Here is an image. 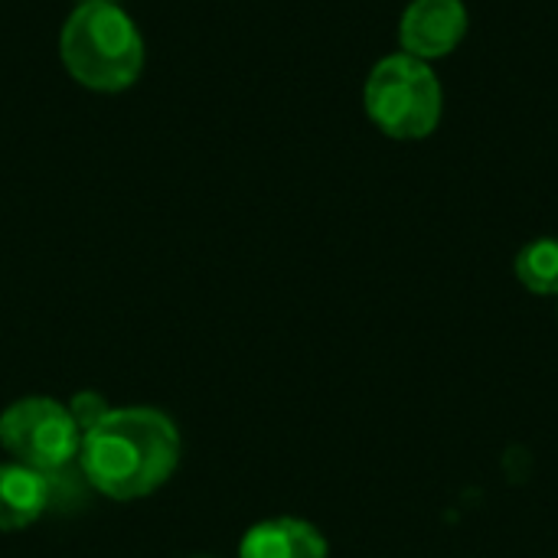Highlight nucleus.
<instances>
[{"mask_svg": "<svg viewBox=\"0 0 558 558\" xmlns=\"http://www.w3.org/2000/svg\"><path fill=\"white\" fill-rule=\"evenodd\" d=\"M180 464L177 425L144 405L108 409V415L82 435V477L108 500H137L170 481Z\"/></svg>", "mask_w": 558, "mask_h": 558, "instance_id": "f257e3e1", "label": "nucleus"}, {"mask_svg": "<svg viewBox=\"0 0 558 558\" xmlns=\"http://www.w3.org/2000/svg\"><path fill=\"white\" fill-rule=\"evenodd\" d=\"M69 75L92 92H121L144 69V39L137 23L111 0L78 3L59 36Z\"/></svg>", "mask_w": 558, "mask_h": 558, "instance_id": "f03ea898", "label": "nucleus"}, {"mask_svg": "<svg viewBox=\"0 0 558 558\" xmlns=\"http://www.w3.org/2000/svg\"><path fill=\"white\" fill-rule=\"evenodd\" d=\"M366 114L369 121L399 141L428 137L441 121V82L425 59L409 52L386 56L366 78Z\"/></svg>", "mask_w": 558, "mask_h": 558, "instance_id": "7ed1b4c3", "label": "nucleus"}, {"mask_svg": "<svg viewBox=\"0 0 558 558\" xmlns=\"http://www.w3.org/2000/svg\"><path fill=\"white\" fill-rule=\"evenodd\" d=\"M0 445L16 464L56 474L78 458L82 432L69 405L46 396H29L3 409Z\"/></svg>", "mask_w": 558, "mask_h": 558, "instance_id": "20e7f679", "label": "nucleus"}, {"mask_svg": "<svg viewBox=\"0 0 558 558\" xmlns=\"http://www.w3.org/2000/svg\"><path fill=\"white\" fill-rule=\"evenodd\" d=\"M468 33V7L461 0H412L399 23L402 52L415 59H441Z\"/></svg>", "mask_w": 558, "mask_h": 558, "instance_id": "39448f33", "label": "nucleus"}, {"mask_svg": "<svg viewBox=\"0 0 558 558\" xmlns=\"http://www.w3.org/2000/svg\"><path fill=\"white\" fill-rule=\"evenodd\" d=\"M52 504V474L0 464V533H16L33 526Z\"/></svg>", "mask_w": 558, "mask_h": 558, "instance_id": "423d86ee", "label": "nucleus"}, {"mask_svg": "<svg viewBox=\"0 0 558 558\" xmlns=\"http://www.w3.org/2000/svg\"><path fill=\"white\" fill-rule=\"evenodd\" d=\"M239 558H327V539L304 520L278 517L255 523L242 536Z\"/></svg>", "mask_w": 558, "mask_h": 558, "instance_id": "0eeeda50", "label": "nucleus"}, {"mask_svg": "<svg viewBox=\"0 0 558 558\" xmlns=\"http://www.w3.org/2000/svg\"><path fill=\"white\" fill-rule=\"evenodd\" d=\"M517 278L526 291L558 298V239H536L517 255Z\"/></svg>", "mask_w": 558, "mask_h": 558, "instance_id": "6e6552de", "label": "nucleus"}, {"mask_svg": "<svg viewBox=\"0 0 558 558\" xmlns=\"http://www.w3.org/2000/svg\"><path fill=\"white\" fill-rule=\"evenodd\" d=\"M69 412H72V418H75L78 432L85 435V432H92V428L108 415V402H105V396H98V392H78V396L69 402Z\"/></svg>", "mask_w": 558, "mask_h": 558, "instance_id": "1a4fd4ad", "label": "nucleus"}]
</instances>
